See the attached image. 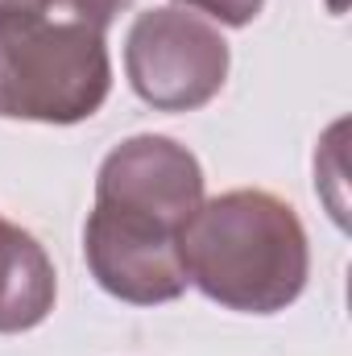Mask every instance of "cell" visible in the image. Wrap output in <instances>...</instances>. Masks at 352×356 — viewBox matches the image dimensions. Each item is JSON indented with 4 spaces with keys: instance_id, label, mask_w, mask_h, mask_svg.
Segmentation results:
<instances>
[{
    "instance_id": "obj_1",
    "label": "cell",
    "mask_w": 352,
    "mask_h": 356,
    "mask_svg": "<svg viewBox=\"0 0 352 356\" xmlns=\"http://www.w3.org/2000/svg\"><path fill=\"white\" fill-rule=\"evenodd\" d=\"M182 266L186 282L211 302L245 315H273L307 286V228L298 211L269 191H224L203 199L182 228Z\"/></svg>"
},
{
    "instance_id": "obj_2",
    "label": "cell",
    "mask_w": 352,
    "mask_h": 356,
    "mask_svg": "<svg viewBox=\"0 0 352 356\" xmlns=\"http://www.w3.org/2000/svg\"><path fill=\"white\" fill-rule=\"evenodd\" d=\"M112 63L104 29L50 13L0 17V116L79 124L104 108Z\"/></svg>"
},
{
    "instance_id": "obj_3",
    "label": "cell",
    "mask_w": 352,
    "mask_h": 356,
    "mask_svg": "<svg viewBox=\"0 0 352 356\" xmlns=\"http://www.w3.org/2000/svg\"><path fill=\"white\" fill-rule=\"evenodd\" d=\"M228 42L199 13L166 4L137 13L125 38V71L133 91L158 112H195L228 79Z\"/></svg>"
},
{
    "instance_id": "obj_4",
    "label": "cell",
    "mask_w": 352,
    "mask_h": 356,
    "mask_svg": "<svg viewBox=\"0 0 352 356\" xmlns=\"http://www.w3.org/2000/svg\"><path fill=\"white\" fill-rule=\"evenodd\" d=\"M83 257L91 277L112 298L133 307L175 302L191 286L182 266V232L125 207H91L83 228Z\"/></svg>"
},
{
    "instance_id": "obj_5",
    "label": "cell",
    "mask_w": 352,
    "mask_h": 356,
    "mask_svg": "<svg viewBox=\"0 0 352 356\" xmlns=\"http://www.w3.org/2000/svg\"><path fill=\"white\" fill-rule=\"evenodd\" d=\"M95 203L150 216L182 232L203 203V166L175 137L137 133L99 162Z\"/></svg>"
},
{
    "instance_id": "obj_6",
    "label": "cell",
    "mask_w": 352,
    "mask_h": 356,
    "mask_svg": "<svg viewBox=\"0 0 352 356\" xmlns=\"http://www.w3.org/2000/svg\"><path fill=\"white\" fill-rule=\"evenodd\" d=\"M54 261L33 232L0 216V336L38 327L54 311Z\"/></svg>"
},
{
    "instance_id": "obj_7",
    "label": "cell",
    "mask_w": 352,
    "mask_h": 356,
    "mask_svg": "<svg viewBox=\"0 0 352 356\" xmlns=\"http://www.w3.org/2000/svg\"><path fill=\"white\" fill-rule=\"evenodd\" d=\"M120 8H129V0H0V17H13V13H50V17L88 21L95 29H108Z\"/></svg>"
},
{
    "instance_id": "obj_8",
    "label": "cell",
    "mask_w": 352,
    "mask_h": 356,
    "mask_svg": "<svg viewBox=\"0 0 352 356\" xmlns=\"http://www.w3.org/2000/svg\"><path fill=\"white\" fill-rule=\"evenodd\" d=\"M178 4H182V8H191V13H203V17L220 21V25L241 29V25H249V21L262 13L265 0H178Z\"/></svg>"
},
{
    "instance_id": "obj_9",
    "label": "cell",
    "mask_w": 352,
    "mask_h": 356,
    "mask_svg": "<svg viewBox=\"0 0 352 356\" xmlns=\"http://www.w3.org/2000/svg\"><path fill=\"white\" fill-rule=\"evenodd\" d=\"M328 8H332V13H344V8H349V0H328Z\"/></svg>"
}]
</instances>
